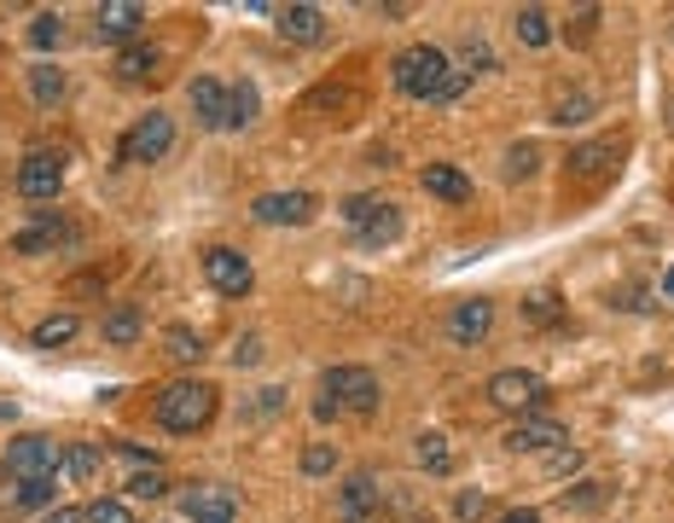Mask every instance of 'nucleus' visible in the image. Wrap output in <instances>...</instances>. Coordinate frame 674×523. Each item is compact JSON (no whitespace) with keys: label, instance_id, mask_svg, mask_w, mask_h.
<instances>
[{"label":"nucleus","instance_id":"obj_14","mask_svg":"<svg viewBox=\"0 0 674 523\" xmlns=\"http://www.w3.org/2000/svg\"><path fill=\"white\" fill-rule=\"evenodd\" d=\"M140 30H146V7H134V0H111V7H99V35L106 42H140Z\"/></svg>","mask_w":674,"mask_h":523},{"label":"nucleus","instance_id":"obj_40","mask_svg":"<svg viewBox=\"0 0 674 523\" xmlns=\"http://www.w3.org/2000/svg\"><path fill=\"white\" fill-rule=\"evenodd\" d=\"M169 349H175L180 360H192V355H198L203 344H198V337H192V332H169Z\"/></svg>","mask_w":674,"mask_h":523},{"label":"nucleus","instance_id":"obj_2","mask_svg":"<svg viewBox=\"0 0 674 523\" xmlns=\"http://www.w3.org/2000/svg\"><path fill=\"white\" fill-rule=\"evenodd\" d=\"M216 385H203V378H175V385H163L157 401H152V419L169 436H198L203 425L216 419Z\"/></svg>","mask_w":674,"mask_h":523},{"label":"nucleus","instance_id":"obj_24","mask_svg":"<svg viewBox=\"0 0 674 523\" xmlns=\"http://www.w3.org/2000/svg\"><path fill=\"white\" fill-rule=\"evenodd\" d=\"M106 344H117V349L140 344V309H111L106 314Z\"/></svg>","mask_w":674,"mask_h":523},{"label":"nucleus","instance_id":"obj_41","mask_svg":"<svg viewBox=\"0 0 674 523\" xmlns=\"http://www.w3.org/2000/svg\"><path fill=\"white\" fill-rule=\"evenodd\" d=\"M500 523H541V512H535V507H512Z\"/></svg>","mask_w":674,"mask_h":523},{"label":"nucleus","instance_id":"obj_18","mask_svg":"<svg viewBox=\"0 0 674 523\" xmlns=\"http://www.w3.org/2000/svg\"><path fill=\"white\" fill-rule=\"evenodd\" d=\"M157 65H163V58H157V47L152 42H129V47H117V82H152V76H157Z\"/></svg>","mask_w":674,"mask_h":523},{"label":"nucleus","instance_id":"obj_39","mask_svg":"<svg viewBox=\"0 0 674 523\" xmlns=\"http://www.w3.org/2000/svg\"><path fill=\"white\" fill-rule=\"evenodd\" d=\"M483 507H488V500H483L477 489H465V494L454 500V512H460V518H483Z\"/></svg>","mask_w":674,"mask_h":523},{"label":"nucleus","instance_id":"obj_33","mask_svg":"<svg viewBox=\"0 0 674 523\" xmlns=\"http://www.w3.org/2000/svg\"><path fill=\"white\" fill-rule=\"evenodd\" d=\"M332 466H338V454L325 448V442H314V448L302 454V471H309V477H325V471H332Z\"/></svg>","mask_w":674,"mask_h":523},{"label":"nucleus","instance_id":"obj_15","mask_svg":"<svg viewBox=\"0 0 674 523\" xmlns=\"http://www.w3.org/2000/svg\"><path fill=\"white\" fill-rule=\"evenodd\" d=\"M279 35L291 47H320L325 42V12L320 7H285L279 12Z\"/></svg>","mask_w":674,"mask_h":523},{"label":"nucleus","instance_id":"obj_7","mask_svg":"<svg viewBox=\"0 0 674 523\" xmlns=\"http://www.w3.org/2000/svg\"><path fill=\"white\" fill-rule=\"evenodd\" d=\"M7 471H12V482L58 477V442L53 436H18L12 448H7Z\"/></svg>","mask_w":674,"mask_h":523},{"label":"nucleus","instance_id":"obj_10","mask_svg":"<svg viewBox=\"0 0 674 523\" xmlns=\"http://www.w3.org/2000/svg\"><path fill=\"white\" fill-rule=\"evenodd\" d=\"M314 192H262L256 198V221L262 227H309L314 221Z\"/></svg>","mask_w":674,"mask_h":523},{"label":"nucleus","instance_id":"obj_23","mask_svg":"<svg viewBox=\"0 0 674 523\" xmlns=\"http://www.w3.org/2000/svg\"><path fill=\"white\" fill-rule=\"evenodd\" d=\"M24 42H30L35 53H53L58 42H65V18H58V12H35L30 30H24Z\"/></svg>","mask_w":674,"mask_h":523},{"label":"nucleus","instance_id":"obj_6","mask_svg":"<svg viewBox=\"0 0 674 523\" xmlns=\"http://www.w3.org/2000/svg\"><path fill=\"white\" fill-rule=\"evenodd\" d=\"M343 215H350V227L361 233V245H390L401 233V210L384 204V198H350Z\"/></svg>","mask_w":674,"mask_h":523},{"label":"nucleus","instance_id":"obj_1","mask_svg":"<svg viewBox=\"0 0 674 523\" xmlns=\"http://www.w3.org/2000/svg\"><path fill=\"white\" fill-rule=\"evenodd\" d=\"M396 88L407 99H460L465 93V76L448 65V53L442 47H407L396 53Z\"/></svg>","mask_w":674,"mask_h":523},{"label":"nucleus","instance_id":"obj_11","mask_svg":"<svg viewBox=\"0 0 674 523\" xmlns=\"http://www.w3.org/2000/svg\"><path fill=\"white\" fill-rule=\"evenodd\" d=\"M203 274H210V286H216L221 297H251V286H256L251 262H244L239 251H228V245L203 251Z\"/></svg>","mask_w":674,"mask_h":523},{"label":"nucleus","instance_id":"obj_37","mask_svg":"<svg viewBox=\"0 0 674 523\" xmlns=\"http://www.w3.org/2000/svg\"><path fill=\"white\" fill-rule=\"evenodd\" d=\"M460 58H465V70H488V65H495L483 42H465V47H460Z\"/></svg>","mask_w":674,"mask_h":523},{"label":"nucleus","instance_id":"obj_36","mask_svg":"<svg viewBox=\"0 0 674 523\" xmlns=\"http://www.w3.org/2000/svg\"><path fill=\"white\" fill-rule=\"evenodd\" d=\"M594 24H599V12L587 7V12H576V24H570V42L576 47H587V35H594Z\"/></svg>","mask_w":674,"mask_h":523},{"label":"nucleus","instance_id":"obj_42","mask_svg":"<svg viewBox=\"0 0 674 523\" xmlns=\"http://www.w3.org/2000/svg\"><path fill=\"white\" fill-rule=\"evenodd\" d=\"M41 523H88V512H70V507H65V512H47Z\"/></svg>","mask_w":674,"mask_h":523},{"label":"nucleus","instance_id":"obj_13","mask_svg":"<svg viewBox=\"0 0 674 523\" xmlns=\"http://www.w3.org/2000/svg\"><path fill=\"white\" fill-rule=\"evenodd\" d=\"M180 507H187L192 523H239V500L221 482H198V489L180 494Z\"/></svg>","mask_w":674,"mask_h":523},{"label":"nucleus","instance_id":"obj_20","mask_svg":"<svg viewBox=\"0 0 674 523\" xmlns=\"http://www.w3.org/2000/svg\"><path fill=\"white\" fill-rule=\"evenodd\" d=\"M373 507H378V482L373 477H350V482H343V494H338V518L343 523H366Z\"/></svg>","mask_w":674,"mask_h":523},{"label":"nucleus","instance_id":"obj_8","mask_svg":"<svg viewBox=\"0 0 674 523\" xmlns=\"http://www.w3.org/2000/svg\"><path fill=\"white\" fill-rule=\"evenodd\" d=\"M488 401H495L500 413H523V408H535V401H546V385H541L535 372L512 367V372H495V378H488Z\"/></svg>","mask_w":674,"mask_h":523},{"label":"nucleus","instance_id":"obj_22","mask_svg":"<svg viewBox=\"0 0 674 523\" xmlns=\"http://www.w3.org/2000/svg\"><path fill=\"white\" fill-rule=\"evenodd\" d=\"M65 93H70L65 70H53V65H35L30 70V99H35V105H58Z\"/></svg>","mask_w":674,"mask_h":523},{"label":"nucleus","instance_id":"obj_16","mask_svg":"<svg viewBox=\"0 0 674 523\" xmlns=\"http://www.w3.org/2000/svg\"><path fill=\"white\" fill-rule=\"evenodd\" d=\"M192 111L203 129H228V82H216V76H198V82L187 88Z\"/></svg>","mask_w":674,"mask_h":523},{"label":"nucleus","instance_id":"obj_38","mask_svg":"<svg viewBox=\"0 0 674 523\" xmlns=\"http://www.w3.org/2000/svg\"><path fill=\"white\" fill-rule=\"evenodd\" d=\"M529 169H535V146H518L506 157V175H529Z\"/></svg>","mask_w":674,"mask_h":523},{"label":"nucleus","instance_id":"obj_26","mask_svg":"<svg viewBox=\"0 0 674 523\" xmlns=\"http://www.w3.org/2000/svg\"><path fill=\"white\" fill-rule=\"evenodd\" d=\"M523 320H535V326H559V320H564L559 291H529L523 297Z\"/></svg>","mask_w":674,"mask_h":523},{"label":"nucleus","instance_id":"obj_4","mask_svg":"<svg viewBox=\"0 0 674 523\" xmlns=\"http://www.w3.org/2000/svg\"><path fill=\"white\" fill-rule=\"evenodd\" d=\"M622 157H628V140H622V134H599V140H582V146H570L564 175H570V180H610V175L622 169Z\"/></svg>","mask_w":674,"mask_h":523},{"label":"nucleus","instance_id":"obj_43","mask_svg":"<svg viewBox=\"0 0 674 523\" xmlns=\"http://www.w3.org/2000/svg\"><path fill=\"white\" fill-rule=\"evenodd\" d=\"M663 291H669V297H674V268H669V274H663Z\"/></svg>","mask_w":674,"mask_h":523},{"label":"nucleus","instance_id":"obj_27","mask_svg":"<svg viewBox=\"0 0 674 523\" xmlns=\"http://www.w3.org/2000/svg\"><path fill=\"white\" fill-rule=\"evenodd\" d=\"M70 337H76V314H53L35 326V349H58V344H70Z\"/></svg>","mask_w":674,"mask_h":523},{"label":"nucleus","instance_id":"obj_17","mask_svg":"<svg viewBox=\"0 0 674 523\" xmlns=\"http://www.w3.org/2000/svg\"><path fill=\"white\" fill-rule=\"evenodd\" d=\"M488 320H495V303H488V297L460 303L454 314H448V337H454V344H477V337H488Z\"/></svg>","mask_w":674,"mask_h":523},{"label":"nucleus","instance_id":"obj_3","mask_svg":"<svg viewBox=\"0 0 674 523\" xmlns=\"http://www.w3.org/2000/svg\"><path fill=\"white\" fill-rule=\"evenodd\" d=\"M320 396L338 413H373L378 408V372L373 367H332L320 378Z\"/></svg>","mask_w":674,"mask_h":523},{"label":"nucleus","instance_id":"obj_28","mask_svg":"<svg viewBox=\"0 0 674 523\" xmlns=\"http://www.w3.org/2000/svg\"><path fill=\"white\" fill-rule=\"evenodd\" d=\"M518 42H523V47H546V42H553V30H546V12H541V7H523V12H518Z\"/></svg>","mask_w":674,"mask_h":523},{"label":"nucleus","instance_id":"obj_31","mask_svg":"<svg viewBox=\"0 0 674 523\" xmlns=\"http://www.w3.org/2000/svg\"><path fill=\"white\" fill-rule=\"evenodd\" d=\"M58 489V477H41V482H18V512H35V507H47Z\"/></svg>","mask_w":674,"mask_h":523},{"label":"nucleus","instance_id":"obj_5","mask_svg":"<svg viewBox=\"0 0 674 523\" xmlns=\"http://www.w3.org/2000/svg\"><path fill=\"white\" fill-rule=\"evenodd\" d=\"M169 146H175V123H169L163 111L140 116V123L122 134V157H129V164H163V157H169Z\"/></svg>","mask_w":674,"mask_h":523},{"label":"nucleus","instance_id":"obj_12","mask_svg":"<svg viewBox=\"0 0 674 523\" xmlns=\"http://www.w3.org/2000/svg\"><path fill=\"white\" fill-rule=\"evenodd\" d=\"M58 187H65V157L58 152H30L24 164H18V192L24 198H58Z\"/></svg>","mask_w":674,"mask_h":523},{"label":"nucleus","instance_id":"obj_19","mask_svg":"<svg viewBox=\"0 0 674 523\" xmlns=\"http://www.w3.org/2000/svg\"><path fill=\"white\" fill-rule=\"evenodd\" d=\"M419 180H424L431 198H442V204H465V198H472V180H465V169H454V164H431Z\"/></svg>","mask_w":674,"mask_h":523},{"label":"nucleus","instance_id":"obj_34","mask_svg":"<svg viewBox=\"0 0 674 523\" xmlns=\"http://www.w3.org/2000/svg\"><path fill=\"white\" fill-rule=\"evenodd\" d=\"M88 523H129V507H122V500H93Z\"/></svg>","mask_w":674,"mask_h":523},{"label":"nucleus","instance_id":"obj_30","mask_svg":"<svg viewBox=\"0 0 674 523\" xmlns=\"http://www.w3.org/2000/svg\"><path fill=\"white\" fill-rule=\"evenodd\" d=\"M163 494H169V477H163L157 466H152V471H134V477H129V500H163Z\"/></svg>","mask_w":674,"mask_h":523},{"label":"nucleus","instance_id":"obj_9","mask_svg":"<svg viewBox=\"0 0 674 523\" xmlns=\"http://www.w3.org/2000/svg\"><path fill=\"white\" fill-rule=\"evenodd\" d=\"M564 442H570V425L564 419H546V413L518 419V425L506 431V448L512 454H553V448H564Z\"/></svg>","mask_w":674,"mask_h":523},{"label":"nucleus","instance_id":"obj_32","mask_svg":"<svg viewBox=\"0 0 674 523\" xmlns=\"http://www.w3.org/2000/svg\"><path fill=\"white\" fill-rule=\"evenodd\" d=\"M582 116H594V93H576V99H559L553 105V123H582Z\"/></svg>","mask_w":674,"mask_h":523},{"label":"nucleus","instance_id":"obj_25","mask_svg":"<svg viewBox=\"0 0 674 523\" xmlns=\"http://www.w3.org/2000/svg\"><path fill=\"white\" fill-rule=\"evenodd\" d=\"M256 111H262V99H256V88H251V82L228 88V129H244V123H256Z\"/></svg>","mask_w":674,"mask_h":523},{"label":"nucleus","instance_id":"obj_35","mask_svg":"<svg viewBox=\"0 0 674 523\" xmlns=\"http://www.w3.org/2000/svg\"><path fill=\"white\" fill-rule=\"evenodd\" d=\"M65 459H70V477H93L99 471V448H70Z\"/></svg>","mask_w":674,"mask_h":523},{"label":"nucleus","instance_id":"obj_29","mask_svg":"<svg viewBox=\"0 0 674 523\" xmlns=\"http://www.w3.org/2000/svg\"><path fill=\"white\" fill-rule=\"evenodd\" d=\"M419 466L437 471V477L454 466V459H448V436H442V431H424V436H419Z\"/></svg>","mask_w":674,"mask_h":523},{"label":"nucleus","instance_id":"obj_21","mask_svg":"<svg viewBox=\"0 0 674 523\" xmlns=\"http://www.w3.org/2000/svg\"><path fill=\"white\" fill-rule=\"evenodd\" d=\"M70 221L65 215H41V221H30V233H18V251H53V245H70Z\"/></svg>","mask_w":674,"mask_h":523}]
</instances>
